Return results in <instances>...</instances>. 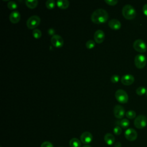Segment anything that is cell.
<instances>
[{"mask_svg": "<svg viewBox=\"0 0 147 147\" xmlns=\"http://www.w3.org/2000/svg\"><path fill=\"white\" fill-rule=\"evenodd\" d=\"M105 2L110 6H114L118 3L117 0H105Z\"/></svg>", "mask_w": 147, "mask_h": 147, "instance_id": "obj_30", "label": "cell"}, {"mask_svg": "<svg viewBox=\"0 0 147 147\" xmlns=\"http://www.w3.org/2000/svg\"><path fill=\"white\" fill-rule=\"evenodd\" d=\"M109 26L113 30H118L121 28V24L119 21L117 19H112L108 23Z\"/></svg>", "mask_w": 147, "mask_h": 147, "instance_id": "obj_15", "label": "cell"}, {"mask_svg": "<svg viewBox=\"0 0 147 147\" xmlns=\"http://www.w3.org/2000/svg\"><path fill=\"white\" fill-rule=\"evenodd\" d=\"M51 42L52 44L56 48H61L64 44L63 38L57 34H55L51 37Z\"/></svg>", "mask_w": 147, "mask_h": 147, "instance_id": "obj_8", "label": "cell"}, {"mask_svg": "<svg viewBox=\"0 0 147 147\" xmlns=\"http://www.w3.org/2000/svg\"><path fill=\"white\" fill-rule=\"evenodd\" d=\"M94 40L98 44L102 43L105 38V34L103 30H98L94 33Z\"/></svg>", "mask_w": 147, "mask_h": 147, "instance_id": "obj_13", "label": "cell"}, {"mask_svg": "<svg viewBox=\"0 0 147 147\" xmlns=\"http://www.w3.org/2000/svg\"><path fill=\"white\" fill-rule=\"evenodd\" d=\"M121 83L126 86H129L133 83L134 81V78L130 74H126L123 75L121 79Z\"/></svg>", "mask_w": 147, "mask_h": 147, "instance_id": "obj_12", "label": "cell"}, {"mask_svg": "<svg viewBox=\"0 0 147 147\" xmlns=\"http://www.w3.org/2000/svg\"><path fill=\"white\" fill-rule=\"evenodd\" d=\"M45 5H46V7L48 9L51 10L55 7V6L56 5V2L53 0H48L45 2Z\"/></svg>", "mask_w": 147, "mask_h": 147, "instance_id": "obj_20", "label": "cell"}, {"mask_svg": "<svg viewBox=\"0 0 147 147\" xmlns=\"http://www.w3.org/2000/svg\"><path fill=\"white\" fill-rule=\"evenodd\" d=\"M32 34L35 38L38 39L41 37L42 33H41V30H40L39 29H35L33 30V31L32 32Z\"/></svg>", "mask_w": 147, "mask_h": 147, "instance_id": "obj_24", "label": "cell"}, {"mask_svg": "<svg viewBox=\"0 0 147 147\" xmlns=\"http://www.w3.org/2000/svg\"><path fill=\"white\" fill-rule=\"evenodd\" d=\"M21 19L20 13L18 11H13L10 14L9 20L10 22L13 24L18 23Z\"/></svg>", "mask_w": 147, "mask_h": 147, "instance_id": "obj_14", "label": "cell"}, {"mask_svg": "<svg viewBox=\"0 0 147 147\" xmlns=\"http://www.w3.org/2000/svg\"><path fill=\"white\" fill-rule=\"evenodd\" d=\"M115 96L118 102L124 104L128 101V95L126 92L123 90L119 89L115 93Z\"/></svg>", "mask_w": 147, "mask_h": 147, "instance_id": "obj_4", "label": "cell"}, {"mask_svg": "<svg viewBox=\"0 0 147 147\" xmlns=\"http://www.w3.org/2000/svg\"><path fill=\"white\" fill-rule=\"evenodd\" d=\"M142 10L144 12V14L147 17V3L145 4L142 7Z\"/></svg>", "mask_w": 147, "mask_h": 147, "instance_id": "obj_31", "label": "cell"}, {"mask_svg": "<svg viewBox=\"0 0 147 147\" xmlns=\"http://www.w3.org/2000/svg\"><path fill=\"white\" fill-rule=\"evenodd\" d=\"M133 48L134 49L140 53L145 52L147 49V47L145 42L141 39H137L134 41L133 43Z\"/></svg>", "mask_w": 147, "mask_h": 147, "instance_id": "obj_7", "label": "cell"}, {"mask_svg": "<svg viewBox=\"0 0 147 147\" xmlns=\"http://www.w3.org/2000/svg\"><path fill=\"white\" fill-rule=\"evenodd\" d=\"M7 7L10 10H14L17 8V5L14 1H9L7 3Z\"/></svg>", "mask_w": 147, "mask_h": 147, "instance_id": "obj_25", "label": "cell"}, {"mask_svg": "<svg viewBox=\"0 0 147 147\" xmlns=\"http://www.w3.org/2000/svg\"><path fill=\"white\" fill-rule=\"evenodd\" d=\"M113 132L117 136L120 135L121 134V133H122V129H121V127L120 126H116L114 127V128L113 129Z\"/></svg>", "mask_w": 147, "mask_h": 147, "instance_id": "obj_27", "label": "cell"}, {"mask_svg": "<svg viewBox=\"0 0 147 147\" xmlns=\"http://www.w3.org/2000/svg\"><path fill=\"white\" fill-rule=\"evenodd\" d=\"M146 96H147V91H146Z\"/></svg>", "mask_w": 147, "mask_h": 147, "instance_id": "obj_34", "label": "cell"}, {"mask_svg": "<svg viewBox=\"0 0 147 147\" xmlns=\"http://www.w3.org/2000/svg\"><path fill=\"white\" fill-rule=\"evenodd\" d=\"M113 112H114V116L118 119L122 118L125 114L124 108L120 105H116L114 107Z\"/></svg>", "mask_w": 147, "mask_h": 147, "instance_id": "obj_10", "label": "cell"}, {"mask_svg": "<svg viewBox=\"0 0 147 147\" xmlns=\"http://www.w3.org/2000/svg\"><path fill=\"white\" fill-rule=\"evenodd\" d=\"M134 125L137 129H141L145 127L147 125V118L144 115L137 116L134 121Z\"/></svg>", "mask_w": 147, "mask_h": 147, "instance_id": "obj_5", "label": "cell"}, {"mask_svg": "<svg viewBox=\"0 0 147 147\" xmlns=\"http://www.w3.org/2000/svg\"><path fill=\"white\" fill-rule=\"evenodd\" d=\"M125 137L127 140L133 141L137 138V133L134 129L129 128L125 131Z\"/></svg>", "mask_w": 147, "mask_h": 147, "instance_id": "obj_9", "label": "cell"}, {"mask_svg": "<svg viewBox=\"0 0 147 147\" xmlns=\"http://www.w3.org/2000/svg\"><path fill=\"white\" fill-rule=\"evenodd\" d=\"M92 140V135L89 131H84L80 136V141L84 144H88Z\"/></svg>", "mask_w": 147, "mask_h": 147, "instance_id": "obj_11", "label": "cell"}, {"mask_svg": "<svg viewBox=\"0 0 147 147\" xmlns=\"http://www.w3.org/2000/svg\"><path fill=\"white\" fill-rule=\"evenodd\" d=\"M25 4L30 9H34L38 5V1L37 0H26L25 1Z\"/></svg>", "mask_w": 147, "mask_h": 147, "instance_id": "obj_19", "label": "cell"}, {"mask_svg": "<svg viewBox=\"0 0 147 147\" xmlns=\"http://www.w3.org/2000/svg\"><path fill=\"white\" fill-rule=\"evenodd\" d=\"M40 147H53V145L49 141H44L41 144Z\"/></svg>", "mask_w": 147, "mask_h": 147, "instance_id": "obj_29", "label": "cell"}, {"mask_svg": "<svg viewBox=\"0 0 147 147\" xmlns=\"http://www.w3.org/2000/svg\"><path fill=\"white\" fill-rule=\"evenodd\" d=\"M82 147H91L90 145H85L84 146H83Z\"/></svg>", "mask_w": 147, "mask_h": 147, "instance_id": "obj_33", "label": "cell"}, {"mask_svg": "<svg viewBox=\"0 0 147 147\" xmlns=\"http://www.w3.org/2000/svg\"><path fill=\"white\" fill-rule=\"evenodd\" d=\"M146 88L144 87H139L136 89V94L138 95H143L144 94H145L146 92Z\"/></svg>", "mask_w": 147, "mask_h": 147, "instance_id": "obj_22", "label": "cell"}, {"mask_svg": "<svg viewBox=\"0 0 147 147\" xmlns=\"http://www.w3.org/2000/svg\"><path fill=\"white\" fill-rule=\"evenodd\" d=\"M41 20L40 18L37 16H32L30 17L26 21V26L30 29H33L37 28L40 23Z\"/></svg>", "mask_w": 147, "mask_h": 147, "instance_id": "obj_3", "label": "cell"}, {"mask_svg": "<svg viewBox=\"0 0 147 147\" xmlns=\"http://www.w3.org/2000/svg\"><path fill=\"white\" fill-rule=\"evenodd\" d=\"M110 80L111 81L112 83H117L119 80V76L118 75H113L111 78H110Z\"/></svg>", "mask_w": 147, "mask_h": 147, "instance_id": "obj_28", "label": "cell"}, {"mask_svg": "<svg viewBox=\"0 0 147 147\" xmlns=\"http://www.w3.org/2000/svg\"><path fill=\"white\" fill-rule=\"evenodd\" d=\"M56 5L61 9H66L68 7L69 2L67 0H59L56 2Z\"/></svg>", "mask_w": 147, "mask_h": 147, "instance_id": "obj_17", "label": "cell"}, {"mask_svg": "<svg viewBox=\"0 0 147 147\" xmlns=\"http://www.w3.org/2000/svg\"><path fill=\"white\" fill-rule=\"evenodd\" d=\"M126 116L129 119H133L136 116V113L134 110H129L126 113Z\"/></svg>", "mask_w": 147, "mask_h": 147, "instance_id": "obj_23", "label": "cell"}, {"mask_svg": "<svg viewBox=\"0 0 147 147\" xmlns=\"http://www.w3.org/2000/svg\"><path fill=\"white\" fill-rule=\"evenodd\" d=\"M95 42L92 40H90L87 41L86 43V47L88 49L93 48L95 47Z\"/></svg>", "mask_w": 147, "mask_h": 147, "instance_id": "obj_26", "label": "cell"}, {"mask_svg": "<svg viewBox=\"0 0 147 147\" xmlns=\"http://www.w3.org/2000/svg\"><path fill=\"white\" fill-rule=\"evenodd\" d=\"M54 32H55V31H54L53 29H49L48 33H49V34H54Z\"/></svg>", "mask_w": 147, "mask_h": 147, "instance_id": "obj_32", "label": "cell"}, {"mask_svg": "<svg viewBox=\"0 0 147 147\" xmlns=\"http://www.w3.org/2000/svg\"><path fill=\"white\" fill-rule=\"evenodd\" d=\"M109 15L107 12L103 9H98L95 10L91 16V21L97 24H103L107 21Z\"/></svg>", "mask_w": 147, "mask_h": 147, "instance_id": "obj_1", "label": "cell"}, {"mask_svg": "<svg viewBox=\"0 0 147 147\" xmlns=\"http://www.w3.org/2000/svg\"><path fill=\"white\" fill-rule=\"evenodd\" d=\"M146 63V58L143 54H138L134 58V64L138 69H142L145 67Z\"/></svg>", "mask_w": 147, "mask_h": 147, "instance_id": "obj_6", "label": "cell"}, {"mask_svg": "<svg viewBox=\"0 0 147 147\" xmlns=\"http://www.w3.org/2000/svg\"><path fill=\"white\" fill-rule=\"evenodd\" d=\"M0 147H2V146H0Z\"/></svg>", "mask_w": 147, "mask_h": 147, "instance_id": "obj_35", "label": "cell"}, {"mask_svg": "<svg viewBox=\"0 0 147 147\" xmlns=\"http://www.w3.org/2000/svg\"><path fill=\"white\" fill-rule=\"evenodd\" d=\"M123 16L127 20H133L136 16L135 9L130 5H125L122 10Z\"/></svg>", "mask_w": 147, "mask_h": 147, "instance_id": "obj_2", "label": "cell"}, {"mask_svg": "<svg viewBox=\"0 0 147 147\" xmlns=\"http://www.w3.org/2000/svg\"><path fill=\"white\" fill-rule=\"evenodd\" d=\"M130 125V122L128 119H123L121 121H119V125L121 126L122 128H127Z\"/></svg>", "mask_w": 147, "mask_h": 147, "instance_id": "obj_21", "label": "cell"}, {"mask_svg": "<svg viewBox=\"0 0 147 147\" xmlns=\"http://www.w3.org/2000/svg\"><path fill=\"white\" fill-rule=\"evenodd\" d=\"M104 140L108 145H112L115 142V137L112 134L108 133L105 135Z\"/></svg>", "mask_w": 147, "mask_h": 147, "instance_id": "obj_16", "label": "cell"}, {"mask_svg": "<svg viewBox=\"0 0 147 147\" xmlns=\"http://www.w3.org/2000/svg\"><path fill=\"white\" fill-rule=\"evenodd\" d=\"M70 147H81V142L76 138H72L69 142Z\"/></svg>", "mask_w": 147, "mask_h": 147, "instance_id": "obj_18", "label": "cell"}]
</instances>
